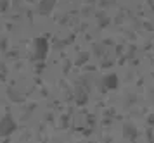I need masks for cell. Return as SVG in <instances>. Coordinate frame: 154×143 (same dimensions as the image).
I'll list each match as a JSON object with an SVG mask.
<instances>
[{
	"label": "cell",
	"mask_w": 154,
	"mask_h": 143,
	"mask_svg": "<svg viewBox=\"0 0 154 143\" xmlns=\"http://www.w3.org/2000/svg\"><path fill=\"white\" fill-rule=\"evenodd\" d=\"M35 47H36V57L43 59V57H45V52H47V43H45V40H42V38L36 40Z\"/></svg>",
	"instance_id": "obj_2"
},
{
	"label": "cell",
	"mask_w": 154,
	"mask_h": 143,
	"mask_svg": "<svg viewBox=\"0 0 154 143\" xmlns=\"http://www.w3.org/2000/svg\"><path fill=\"white\" fill-rule=\"evenodd\" d=\"M104 81H106V86H109V88H116V76H111L109 79L106 78Z\"/></svg>",
	"instance_id": "obj_3"
},
{
	"label": "cell",
	"mask_w": 154,
	"mask_h": 143,
	"mask_svg": "<svg viewBox=\"0 0 154 143\" xmlns=\"http://www.w3.org/2000/svg\"><path fill=\"white\" fill-rule=\"evenodd\" d=\"M14 130V121H12V117H4L2 121H0V133L2 135H9L11 131Z\"/></svg>",
	"instance_id": "obj_1"
}]
</instances>
